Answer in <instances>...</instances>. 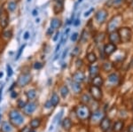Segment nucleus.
<instances>
[{
  "label": "nucleus",
  "instance_id": "obj_1",
  "mask_svg": "<svg viewBox=\"0 0 133 132\" xmlns=\"http://www.w3.org/2000/svg\"><path fill=\"white\" fill-rule=\"evenodd\" d=\"M76 114L78 119L80 120H86V119L90 118L91 116V111H90L89 107L85 105L78 106L76 109Z\"/></svg>",
  "mask_w": 133,
  "mask_h": 132
},
{
  "label": "nucleus",
  "instance_id": "obj_2",
  "mask_svg": "<svg viewBox=\"0 0 133 132\" xmlns=\"http://www.w3.org/2000/svg\"><path fill=\"white\" fill-rule=\"evenodd\" d=\"M123 22V16L116 15L113 17L108 24V32L111 33L113 31H116V29L120 27V25Z\"/></svg>",
  "mask_w": 133,
  "mask_h": 132
},
{
  "label": "nucleus",
  "instance_id": "obj_3",
  "mask_svg": "<svg viewBox=\"0 0 133 132\" xmlns=\"http://www.w3.org/2000/svg\"><path fill=\"white\" fill-rule=\"evenodd\" d=\"M9 118L11 123H12L14 126H20L21 124H22L23 121H24L23 117L17 110H12L9 113Z\"/></svg>",
  "mask_w": 133,
  "mask_h": 132
},
{
  "label": "nucleus",
  "instance_id": "obj_4",
  "mask_svg": "<svg viewBox=\"0 0 133 132\" xmlns=\"http://www.w3.org/2000/svg\"><path fill=\"white\" fill-rule=\"evenodd\" d=\"M117 32L119 34L121 42L129 43L130 41V39H131V30L129 27H120Z\"/></svg>",
  "mask_w": 133,
  "mask_h": 132
},
{
  "label": "nucleus",
  "instance_id": "obj_5",
  "mask_svg": "<svg viewBox=\"0 0 133 132\" xmlns=\"http://www.w3.org/2000/svg\"><path fill=\"white\" fill-rule=\"evenodd\" d=\"M90 93H91L92 99L96 101H99L101 100L102 99V91L100 89V87L98 86H94V85H91L90 87Z\"/></svg>",
  "mask_w": 133,
  "mask_h": 132
},
{
  "label": "nucleus",
  "instance_id": "obj_6",
  "mask_svg": "<svg viewBox=\"0 0 133 132\" xmlns=\"http://www.w3.org/2000/svg\"><path fill=\"white\" fill-rule=\"evenodd\" d=\"M108 11L105 9H100L96 12L95 19L98 24H102V23H104L106 21L107 18H108Z\"/></svg>",
  "mask_w": 133,
  "mask_h": 132
},
{
  "label": "nucleus",
  "instance_id": "obj_7",
  "mask_svg": "<svg viewBox=\"0 0 133 132\" xmlns=\"http://www.w3.org/2000/svg\"><path fill=\"white\" fill-rule=\"evenodd\" d=\"M31 81V74H22L19 76L17 84L20 87H24L28 85Z\"/></svg>",
  "mask_w": 133,
  "mask_h": 132
},
{
  "label": "nucleus",
  "instance_id": "obj_8",
  "mask_svg": "<svg viewBox=\"0 0 133 132\" xmlns=\"http://www.w3.org/2000/svg\"><path fill=\"white\" fill-rule=\"evenodd\" d=\"M8 24H9V15L6 11L3 10L0 13V25L3 29H5Z\"/></svg>",
  "mask_w": 133,
  "mask_h": 132
},
{
  "label": "nucleus",
  "instance_id": "obj_9",
  "mask_svg": "<svg viewBox=\"0 0 133 132\" xmlns=\"http://www.w3.org/2000/svg\"><path fill=\"white\" fill-rule=\"evenodd\" d=\"M116 45L115 44H112V43H109V44H107L106 45L104 46V53L107 55V56H110L111 54H113L114 52L116 51Z\"/></svg>",
  "mask_w": 133,
  "mask_h": 132
},
{
  "label": "nucleus",
  "instance_id": "obj_10",
  "mask_svg": "<svg viewBox=\"0 0 133 132\" xmlns=\"http://www.w3.org/2000/svg\"><path fill=\"white\" fill-rule=\"evenodd\" d=\"M99 126H100V129H101L103 131L108 130L109 128H110V126H111V121H110V119L105 116L104 118H102V120L100 121Z\"/></svg>",
  "mask_w": 133,
  "mask_h": 132
},
{
  "label": "nucleus",
  "instance_id": "obj_11",
  "mask_svg": "<svg viewBox=\"0 0 133 132\" xmlns=\"http://www.w3.org/2000/svg\"><path fill=\"white\" fill-rule=\"evenodd\" d=\"M36 108V104L34 103V102H29V103H27L26 106H24V112L26 114H31L32 113L35 112Z\"/></svg>",
  "mask_w": 133,
  "mask_h": 132
},
{
  "label": "nucleus",
  "instance_id": "obj_12",
  "mask_svg": "<svg viewBox=\"0 0 133 132\" xmlns=\"http://www.w3.org/2000/svg\"><path fill=\"white\" fill-rule=\"evenodd\" d=\"M109 40H110V42L112 43V44H115V45L121 43V39H120L119 34H118L117 31L111 32L110 35H109Z\"/></svg>",
  "mask_w": 133,
  "mask_h": 132
},
{
  "label": "nucleus",
  "instance_id": "obj_13",
  "mask_svg": "<svg viewBox=\"0 0 133 132\" xmlns=\"http://www.w3.org/2000/svg\"><path fill=\"white\" fill-rule=\"evenodd\" d=\"M84 78H85L84 74L82 71H77L73 74V81L76 82H78V84L83 82L84 81Z\"/></svg>",
  "mask_w": 133,
  "mask_h": 132
},
{
  "label": "nucleus",
  "instance_id": "obj_14",
  "mask_svg": "<svg viewBox=\"0 0 133 132\" xmlns=\"http://www.w3.org/2000/svg\"><path fill=\"white\" fill-rule=\"evenodd\" d=\"M90 117L91 118L92 122H98V121H101L102 118H104L105 117V114L102 111L98 110V111H96L95 113H93L92 114H91V116Z\"/></svg>",
  "mask_w": 133,
  "mask_h": 132
},
{
  "label": "nucleus",
  "instance_id": "obj_15",
  "mask_svg": "<svg viewBox=\"0 0 133 132\" xmlns=\"http://www.w3.org/2000/svg\"><path fill=\"white\" fill-rule=\"evenodd\" d=\"M63 10V0H56L53 5V11L56 14L59 13Z\"/></svg>",
  "mask_w": 133,
  "mask_h": 132
},
{
  "label": "nucleus",
  "instance_id": "obj_16",
  "mask_svg": "<svg viewBox=\"0 0 133 132\" xmlns=\"http://www.w3.org/2000/svg\"><path fill=\"white\" fill-rule=\"evenodd\" d=\"M62 25V21L59 18H52L51 20V27L53 29H59Z\"/></svg>",
  "mask_w": 133,
  "mask_h": 132
},
{
  "label": "nucleus",
  "instance_id": "obj_17",
  "mask_svg": "<svg viewBox=\"0 0 133 132\" xmlns=\"http://www.w3.org/2000/svg\"><path fill=\"white\" fill-rule=\"evenodd\" d=\"M123 127H124V123L123 121H117L114 124L113 130L114 132H121L123 129Z\"/></svg>",
  "mask_w": 133,
  "mask_h": 132
},
{
  "label": "nucleus",
  "instance_id": "obj_18",
  "mask_svg": "<svg viewBox=\"0 0 133 132\" xmlns=\"http://www.w3.org/2000/svg\"><path fill=\"white\" fill-rule=\"evenodd\" d=\"M102 84H103V78L100 75H97L92 78V85L100 87L102 86Z\"/></svg>",
  "mask_w": 133,
  "mask_h": 132
},
{
  "label": "nucleus",
  "instance_id": "obj_19",
  "mask_svg": "<svg viewBox=\"0 0 133 132\" xmlns=\"http://www.w3.org/2000/svg\"><path fill=\"white\" fill-rule=\"evenodd\" d=\"M90 75L91 77H95V76L98 75V73H99V67L98 66H91L90 67Z\"/></svg>",
  "mask_w": 133,
  "mask_h": 132
},
{
  "label": "nucleus",
  "instance_id": "obj_20",
  "mask_svg": "<svg viewBox=\"0 0 133 132\" xmlns=\"http://www.w3.org/2000/svg\"><path fill=\"white\" fill-rule=\"evenodd\" d=\"M1 131L2 132H12V125L8 122H4L2 123V126H1Z\"/></svg>",
  "mask_w": 133,
  "mask_h": 132
},
{
  "label": "nucleus",
  "instance_id": "obj_21",
  "mask_svg": "<svg viewBox=\"0 0 133 132\" xmlns=\"http://www.w3.org/2000/svg\"><path fill=\"white\" fill-rule=\"evenodd\" d=\"M62 127H63V129L65 130H69L72 127V122L70 121V119L68 118L64 119L63 122H62Z\"/></svg>",
  "mask_w": 133,
  "mask_h": 132
},
{
  "label": "nucleus",
  "instance_id": "obj_22",
  "mask_svg": "<svg viewBox=\"0 0 133 132\" xmlns=\"http://www.w3.org/2000/svg\"><path fill=\"white\" fill-rule=\"evenodd\" d=\"M108 79V82H111V84H117V82H119V76H118L117 74L113 73V74H109Z\"/></svg>",
  "mask_w": 133,
  "mask_h": 132
},
{
  "label": "nucleus",
  "instance_id": "obj_23",
  "mask_svg": "<svg viewBox=\"0 0 133 132\" xmlns=\"http://www.w3.org/2000/svg\"><path fill=\"white\" fill-rule=\"evenodd\" d=\"M51 106H56L59 103V96L57 95V93H53L52 96H51Z\"/></svg>",
  "mask_w": 133,
  "mask_h": 132
},
{
  "label": "nucleus",
  "instance_id": "obj_24",
  "mask_svg": "<svg viewBox=\"0 0 133 132\" xmlns=\"http://www.w3.org/2000/svg\"><path fill=\"white\" fill-rule=\"evenodd\" d=\"M86 58L90 63H94L97 61V56H96V54L94 52H89L87 54Z\"/></svg>",
  "mask_w": 133,
  "mask_h": 132
},
{
  "label": "nucleus",
  "instance_id": "obj_25",
  "mask_svg": "<svg viewBox=\"0 0 133 132\" xmlns=\"http://www.w3.org/2000/svg\"><path fill=\"white\" fill-rule=\"evenodd\" d=\"M17 8V3L15 1H10L7 5V10L9 12H14Z\"/></svg>",
  "mask_w": 133,
  "mask_h": 132
},
{
  "label": "nucleus",
  "instance_id": "obj_26",
  "mask_svg": "<svg viewBox=\"0 0 133 132\" xmlns=\"http://www.w3.org/2000/svg\"><path fill=\"white\" fill-rule=\"evenodd\" d=\"M41 124V121L39 119H34L30 122V127L32 129H37Z\"/></svg>",
  "mask_w": 133,
  "mask_h": 132
},
{
  "label": "nucleus",
  "instance_id": "obj_27",
  "mask_svg": "<svg viewBox=\"0 0 133 132\" xmlns=\"http://www.w3.org/2000/svg\"><path fill=\"white\" fill-rule=\"evenodd\" d=\"M71 87H72V90L74 91V92L79 93L81 91V86H80V84H78V82H73L71 84Z\"/></svg>",
  "mask_w": 133,
  "mask_h": 132
},
{
  "label": "nucleus",
  "instance_id": "obj_28",
  "mask_svg": "<svg viewBox=\"0 0 133 132\" xmlns=\"http://www.w3.org/2000/svg\"><path fill=\"white\" fill-rule=\"evenodd\" d=\"M12 37V30H5L3 32L2 34V37L5 38L6 40H9L11 39V37Z\"/></svg>",
  "mask_w": 133,
  "mask_h": 132
},
{
  "label": "nucleus",
  "instance_id": "obj_29",
  "mask_svg": "<svg viewBox=\"0 0 133 132\" xmlns=\"http://www.w3.org/2000/svg\"><path fill=\"white\" fill-rule=\"evenodd\" d=\"M102 68L104 71H106V72L110 71V70L113 68V64L111 62H105L102 66Z\"/></svg>",
  "mask_w": 133,
  "mask_h": 132
},
{
  "label": "nucleus",
  "instance_id": "obj_30",
  "mask_svg": "<svg viewBox=\"0 0 133 132\" xmlns=\"http://www.w3.org/2000/svg\"><path fill=\"white\" fill-rule=\"evenodd\" d=\"M68 92H69V90H68V86H66V85H64L61 88V94L63 98H66L68 95Z\"/></svg>",
  "mask_w": 133,
  "mask_h": 132
},
{
  "label": "nucleus",
  "instance_id": "obj_31",
  "mask_svg": "<svg viewBox=\"0 0 133 132\" xmlns=\"http://www.w3.org/2000/svg\"><path fill=\"white\" fill-rule=\"evenodd\" d=\"M36 96V90H29L27 92V97L29 99H34Z\"/></svg>",
  "mask_w": 133,
  "mask_h": 132
},
{
  "label": "nucleus",
  "instance_id": "obj_32",
  "mask_svg": "<svg viewBox=\"0 0 133 132\" xmlns=\"http://www.w3.org/2000/svg\"><path fill=\"white\" fill-rule=\"evenodd\" d=\"M81 99H82V102L84 104H88L90 101H91V97H90L89 94H83L82 96V98H81Z\"/></svg>",
  "mask_w": 133,
  "mask_h": 132
},
{
  "label": "nucleus",
  "instance_id": "obj_33",
  "mask_svg": "<svg viewBox=\"0 0 133 132\" xmlns=\"http://www.w3.org/2000/svg\"><path fill=\"white\" fill-rule=\"evenodd\" d=\"M112 1V4H111V5L113 6H115V7H117V6H120L122 5V4L123 3V0H111Z\"/></svg>",
  "mask_w": 133,
  "mask_h": 132
},
{
  "label": "nucleus",
  "instance_id": "obj_34",
  "mask_svg": "<svg viewBox=\"0 0 133 132\" xmlns=\"http://www.w3.org/2000/svg\"><path fill=\"white\" fill-rule=\"evenodd\" d=\"M81 40L85 43L88 40V33L86 32V30H83V33H82V36H81Z\"/></svg>",
  "mask_w": 133,
  "mask_h": 132
},
{
  "label": "nucleus",
  "instance_id": "obj_35",
  "mask_svg": "<svg viewBox=\"0 0 133 132\" xmlns=\"http://www.w3.org/2000/svg\"><path fill=\"white\" fill-rule=\"evenodd\" d=\"M24 48H25V44H24V45H22L20 49H19V52H18V53H17L16 58H15L16 60H18V59H20V57H21V53H22V52H23V50H24Z\"/></svg>",
  "mask_w": 133,
  "mask_h": 132
},
{
  "label": "nucleus",
  "instance_id": "obj_36",
  "mask_svg": "<svg viewBox=\"0 0 133 132\" xmlns=\"http://www.w3.org/2000/svg\"><path fill=\"white\" fill-rule=\"evenodd\" d=\"M80 48L78 47V46H76V48L74 49V50H73V53H72V55L73 56H78V54L79 53H80Z\"/></svg>",
  "mask_w": 133,
  "mask_h": 132
},
{
  "label": "nucleus",
  "instance_id": "obj_37",
  "mask_svg": "<svg viewBox=\"0 0 133 132\" xmlns=\"http://www.w3.org/2000/svg\"><path fill=\"white\" fill-rule=\"evenodd\" d=\"M6 70H7V75H8V77H11V76H12V67H11L10 65L6 66Z\"/></svg>",
  "mask_w": 133,
  "mask_h": 132
},
{
  "label": "nucleus",
  "instance_id": "obj_38",
  "mask_svg": "<svg viewBox=\"0 0 133 132\" xmlns=\"http://www.w3.org/2000/svg\"><path fill=\"white\" fill-rule=\"evenodd\" d=\"M26 104H27V102L23 101L22 99H20L19 102H18V106L20 108H24V106H26Z\"/></svg>",
  "mask_w": 133,
  "mask_h": 132
},
{
  "label": "nucleus",
  "instance_id": "obj_39",
  "mask_svg": "<svg viewBox=\"0 0 133 132\" xmlns=\"http://www.w3.org/2000/svg\"><path fill=\"white\" fill-rule=\"evenodd\" d=\"M43 67V64L40 63V62H36L34 64V68L36 69H41Z\"/></svg>",
  "mask_w": 133,
  "mask_h": 132
},
{
  "label": "nucleus",
  "instance_id": "obj_40",
  "mask_svg": "<svg viewBox=\"0 0 133 132\" xmlns=\"http://www.w3.org/2000/svg\"><path fill=\"white\" fill-rule=\"evenodd\" d=\"M76 67H77V68H79V67H82V66H83V60H82V59H77V60H76Z\"/></svg>",
  "mask_w": 133,
  "mask_h": 132
},
{
  "label": "nucleus",
  "instance_id": "obj_41",
  "mask_svg": "<svg viewBox=\"0 0 133 132\" xmlns=\"http://www.w3.org/2000/svg\"><path fill=\"white\" fill-rule=\"evenodd\" d=\"M77 37H78V34H77V33H74L71 36V40H72L73 42H76V39H77Z\"/></svg>",
  "mask_w": 133,
  "mask_h": 132
},
{
  "label": "nucleus",
  "instance_id": "obj_42",
  "mask_svg": "<svg viewBox=\"0 0 133 132\" xmlns=\"http://www.w3.org/2000/svg\"><path fill=\"white\" fill-rule=\"evenodd\" d=\"M53 31H54V29H51V27H50V29L47 30V35H48V36H51L53 34Z\"/></svg>",
  "mask_w": 133,
  "mask_h": 132
},
{
  "label": "nucleus",
  "instance_id": "obj_43",
  "mask_svg": "<svg viewBox=\"0 0 133 132\" xmlns=\"http://www.w3.org/2000/svg\"><path fill=\"white\" fill-rule=\"evenodd\" d=\"M17 96H18V93H17L16 91H12V92L11 93V97H12V99H15Z\"/></svg>",
  "mask_w": 133,
  "mask_h": 132
},
{
  "label": "nucleus",
  "instance_id": "obj_44",
  "mask_svg": "<svg viewBox=\"0 0 133 132\" xmlns=\"http://www.w3.org/2000/svg\"><path fill=\"white\" fill-rule=\"evenodd\" d=\"M29 131H30V128H29V127H25V128H23V129L21 132H29Z\"/></svg>",
  "mask_w": 133,
  "mask_h": 132
},
{
  "label": "nucleus",
  "instance_id": "obj_45",
  "mask_svg": "<svg viewBox=\"0 0 133 132\" xmlns=\"http://www.w3.org/2000/svg\"><path fill=\"white\" fill-rule=\"evenodd\" d=\"M127 132H133V124H130V126L128 127Z\"/></svg>",
  "mask_w": 133,
  "mask_h": 132
},
{
  "label": "nucleus",
  "instance_id": "obj_46",
  "mask_svg": "<svg viewBox=\"0 0 133 132\" xmlns=\"http://www.w3.org/2000/svg\"><path fill=\"white\" fill-rule=\"evenodd\" d=\"M59 37V32L58 31L57 33L55 34V37H53V41H54V42H56V41H57V39H58V37Z\"/></svg>",
  "mask_w": 133,
  "mask_h": 132
},
{
  "label": "nucleus",
  "instance_id": "obj_47",
  "mask_svg": "<svg viewBox=\"0 0 133 132\" xmlns=\"http://www.w3.org/2000/svg\"><path fill=\"white\" fill-rule=\"evenodd\" d=\"M44 106H45L46 108H50L51 106V101H47L46 103H45V105H44Z\"/></svg>",
  "mask_w": 133,
  "mask_h": 132
},
{
  "label": "nucleus",
  "instance_id": "obj_48",
  "mask_svg": "<svg viewBox=\"0 0 133 132\" xmlns=\"http://www.w3.org/2000/svg\"><path fill=\"white\" fill-rule=\"evenodd\" d=\"M29 37V32H28V31H27V32H26V33L24 34V37H23V38H24L25 40H27Z\"/></svg>",
  "mask_w": 133,
  "mask_h": 132
},
{
  "label": "nucleus",
  "instance_id": "obj_49",
  "mask_svg": "<svg viewBox=\"0 0 133 132\" xmlns=\"http://www.w3.org/2000/svg\"><path fill=\"white\" fill-rule=\"evenodd\" d=\"M66 53H68V49H66L65 51H64L63 54H62V59H65L66 56Z\"/></svg>",
  "mask_w": 133,
  "mask_h": 132
},
{
  "label": "nucleus",
  "instance_id": "obj_50",
  "mask_svg": "<svg viewBox=\"0 0 133 132\" xmlns=\"http://www.w3.org/2000/svg\"><path fill=\"white\" fill-rule=\"evenodd\" d=\"M92 11H93V9H91V10H89V11H88V12H85V13H84V16H85V17L89 16V15H90V13H91V12H92Z\"/></svg>",
  "mask_w": 133,
  "mask_h": 132
},
{
  "label": "nucleus",
  "instance_id": "obj_51",
  "mask_svg": "<svg viewBox=\"0 0 133 132\" xmlns=\"http://www.w3.org/2000/svg\"><path fill=\"white\" fill-rule=\"evenodd\" d=\"M3 88H4V86L0 87V102H1V99H2V91H3Z\"/></svg>",
  "mask_w": 133,
  "mask_h": 132
},
{
  "label": "nucleus",
  "instance_id": "obj_52",
  "mask_svg": "<svg viewBox=\"0 0 133 132\" xmlns=\"http://www.w3.org/2000/svg\"><path fill=\"white\" fill-rule=\"evenodd\" d=\"M79 24H80V20H79L78 19H77V20L74 22V25H75V26H78Z\"/></svg>",
  "mask_w": 133,
  "mask_h": 132
},
{
  "label": "nucleus",
  "instance_id": "obj_53",
  "mask_svg": "<svg viewBox=\"0 0 133 132\" xmlns=\"http://www.w3.org/2000/svg\"><path fill=\"white\" fill-rule=\"evenodd\" d=\"M36 12H37V10H35V11L33 12V15H34V16H36Z\"/></svg>",
  "mask_w": 133,
  "mask_h": 132
},
{
  "label": "nucleus",
  "instance_id": "obj_54",
  "mask_svg": "<svg viewBox=\"0 0 133 132\" xmlns=\"http://www.w3.org/2000/svg\"><path fill=\"white\" fill-rule=\"evenodd\" d=\"M3 75H4L3 72H0V78H1V77H3Z\"/></svg>",
  "mask_w": 133,
  "mask_h": 132
},
{
  "label": "nucleus",
  "instance_id": "obj_55",
  "mask_svg": "<svg viewBox=\"0 0 133 132\" xmlns=\"http://www.w3.org/2000/svg\"><path fill=\"white\" fill-rule=\"evenodd\" d=\"M125 1H127V2H130V1H132V0H125Z\"/></svg>",
  "mask_w": 133,
  "mask_h": 132
},
{
  "label": "nucleus",
  "instance_id": "obj_56",
  "mask_svg": "<svg viewBox=\"0 0 133 132\" xmlns=\"http://www.w3.org/2000/svg\"><path fill=\"white\" fill-rule=\"evenodd\" d=\"M83 1V0H78V2H82Z\"/></svg>",
  "mask_w": 133,
  "mask_h": 132
},
{
  "label": "nucleus",
  "instance_id": "obj_57",
  "mask_svg": "<svg viewBox=\"0 0 133 132\" xmlns=\"http://www.w3.org/2000/svg\"><path fill=\"white\" fill-rule=\"evenodd\" d=\"M1 116H2V115H1V114H0V120H1Z\"/></svg>",
  "mask_w": 133,
  "mask_h": 132
},
{
  "label": "nucleus",
  "instance_id": "obj_58",
  "mask_svg": "<svg viewBox=\"0 0 133 132\" xmlns=\"http://www.w3.org/2000/svg\"><path fill=\"white\" fill-rule=\"evenodd\" d=\"M29 132H35V131H34V130H30V131H29Z\"/></svg>",
  "mask_w": 133,
  "mask_h": 132
},
{
  "label": "nucleus",
  "instance_id": "obj_59",
  "mask_svg": "<svg viewBox=\"0 0 133 132\" xmlns=\"http://www.w3.org/2000/svg\"><path fill=\"white\" fill-rule=\"evenodd\" d=\"M27 1H28V2H30V1H31V0H27Z\"/></svg>",
  "mask_w": 133,
  "mask_h": 132
},
{
  "label": "nucleus",
  "instance_id": "obj_60",
  "mask_svg": "<svg viewBox=\"0 0 133 132\" xmlns=\"http://www.w3.org/2000/svg\"><path fill=\"white\" fill-rule=\"evenodd\" d=\"M132 5H133V1H132Z\"/></svg>",
  "mask_w": 133,
  "mask_h": 132
}]
</instances>
